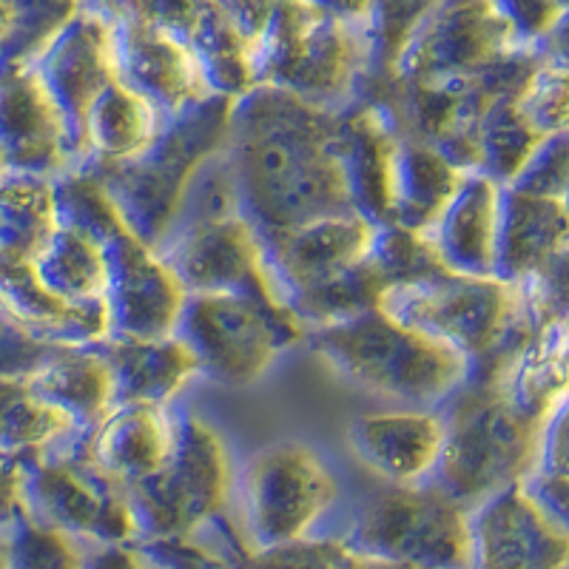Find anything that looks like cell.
<instances>
[{
  "mask_svg": "<svg viewBox=\"0 0 569 569\" xmlns=\"http://www.w3.org/2000/svg\"><path fill=\"white\" fill-rule=\"evenodd\" d=\"M342 106L257 89L233 103L226 160L240 211L262 240L359 213L342 160Z\"/></svg>",
  "mask_w": 569,
  "mask_h": 569,
  "instance_id": "6da1fadb",
  "label": "cell"
},
{
  "mask_svg": "<svg viewBox=\"0 0 569 569\" xmlns=\"http://www.w3.org/2000/svg\"><path fill=\"white\" fill-rule=\"evenodd\" d=\"M441 419L445 447L430 485L467 510L536 476L541 427L507 388L470 379L445 401Z\"/></svg>",
  "mask_w": 569,
  "mask_h": 569,
  "instance_id": "7a4b0ae2",
  "label": "cell"
},
{
  "mask_svg": "<svg viewBox=\"0 0 569 569\" xmlns=\"http://www.w3.org/2000/svg\"><path fill=\"white\" fill-rule=\"evenodd\" d=\"M373 66L370 7L273 3L257 46V89L342 106Z\"/></svg>",
  "mask_w": 569,
  "mask_h": 569,
  "instance_id": "3957f363",
  "label": "cell"
},
{
  "mask_svg": "<svg viewBox=\"0 0 569 569\" xmlns=\"http://www.w3.org/2000/svg\"><path fill=\"white\" fill-rule=\"evenodd\" d=\"M305 342L350 385L408 405H445L470 379V362L388 313L376 311L305 333Z\"/></svg>",
  "mask_w": 569,
  "mask_h": 569,
  "instance_id": "277c9868",
  "label": "cell"
},
{
  "mask_svg": "<svg viewBox=\"0 0 569 569\" xmlns=\"http://www.w3.org/2000/svg\"><path fill=\"white\" fill-rule=\"evenodd\" d=\"M233 103L208 98L169 117L154 146L123 166H83L103 182L126 226L146 246L157 248L174 231L194 177L226 151Z\"/></svg>",
  "mask_w": 569,
  "mask_h": 569,
  "instance_id": "5b68a950",
  "label": "cell"
},
{
  "mask_svg": "<svg viewBox=\"0 0 569 569\" xmlns=\"http://www.w3.org/2000/svg\"><path fill=\"white\" fill-rule=\"evenodd\" d=\"M305 325L282 299L246 293L188 297L177 339L194 353L200 373L222 388H251L282 350L305 339Z\"/></svg>",
  "mask_w": 569,
  "mask_h": 569,
  "instance_id": "8992f818",
  "label": "cell"
},
{
  "mask_svg": "<svg viewBox=\"0 0 569 569\" xmlns=\"http://www.w3.org/2000/svg\"><path fill=\"white\" fill-rule=\"evenodd\" d=\"M237 490L222 436L194 410L177 413V441L169 465L154 479L129 487L140 543H180L211 525Z\"/></svg>",
  "mask_w": 569,
  "mask_h": 569,
  "instance_id": "52a82bcc",
  "label": "cell"
},
{
  "mask_svg": "<svg viewBox=\"0 0 569 569\" xmlns=\"http://www.w3.org/2000/svg\"><path fill=\"white\" fill-rule=\"evenodd\" d=\"M470 512L436 485L379 490L342 541L362 556L408 569H472Z\"/></svg>",
  "mask_w": 569,
  "mask_h": 569,
  "instance_id": "ba28073f",
  "label": "cell"
},
{
  "mask_svg": "<svg viewBox=\"0 0 569 569\" xmlns=\"http://www.w3.org/2000/svg\"><path fill=\"white\" fill-rule=\"evenodd\" d=\"M251 552L279 550L311 538L342 496L337 472L302 441H279L251 456L237 479Z\"/></svg>",
  "mask_w": 569,
  "mask_h": 569,
  "instance_id": "9c48e42d",
  "label": "cell"
},
{
  "mask_svg": "<svg viewBox=\"0 0 569 569\" xmlns=\"http://www.w3.org/2000/svg\"><path fill=\"white\" fill-rule=\"evenodd\" d=\"M518 284L498 277H447L390 284L379 299V311L405 328H413L447 348L459 350L479 368L481 359L501 350L518 313Z\"/></svg>",
  "mask_w": 569,
  "mask_h": 569,
  "instance_id": "30bf717a",
  "label": "cell"
},
{
  "mask_svg": "<svg viewBox=\"0 0 569 569\" xmlns=\"http://www.w3.org/2000/svg\"><path fill=\"white\" fill-rule=\"evenodd\" d=\"M89 433L27 461L29 521L86 543H140L129 492L86 453Z\"/></svg>",
  "mask_w": 569,
  "mask_h": 569,
  "instance_id": "8fae6325",
  "label": "cell"
},
{
  "mask_svg": "<svg viewBox=\"0 0 569 569\" xmlns=\"http://www.w3.org/2000/svg\"><path fill=\"white\" fill-rule=\"evenodd\" d=\"M521 49L532 46L518 40L501 3H430L388 83L421 86L472 78Z\"/></svg>",
  "mask_w": 569,
  "mask_h": 569,
  "instance_id": "7c38bea8",
  "label": "cell"
},
{
  "mask_svg": "<svg viewBox=\"0 0 569 569\" xmlns=\"http://www.w3.org/2000/svg\"><path fill=\"white\" fill-rule=\"evenodd\" d=\"M154 251L166 259L188 297L246 293L282 299L268 268L266 246L242 213L174 228Z\"/></svg>",
  "mask_w": 569,
  "mask_h": 569,
  "instance_id": "4fadbf2b",
  "label": "cell"
},
{
  "mask_svg": "<svg viewBox=\"0 0 569 569\" xmlns=\"http://www.w3.org/2000/svg\"><path fill=\"white\" fill-rule=\"evenodd\" d=\"M120 83L149 100L166 120L213 98L194 52L142 3H111Z\"/></svg>",
  "mask_w": 569,
  "mask_h": 569,
  "instance_id": "5bb4252c",
  "label": "cell"
},
{
  "mask_svg": "<svg viewBox=\"0 0 569 569\" xmlns=\"http://www.w3.org/2000/svg\"><path fill=\"white\" fill-rule=\"evenodd\" d=\"M32 69L63 117L80 166L86 117L100 94L120 80L114 20L109 7L80 3L78 14L66 23L63 32L40 54Z\"/></svg>",
  "mask_w": 569,
  "mask_h": 569,
  "instance_id": "9a60e30c",
  "label": "cell"
},
{
  "mask_svg": "<svg viewBox=\"0 0 569 569\" xmlns=\"http://www.w3.org/2000/svg\"><path fill=\"white\" fill-rule=\"evenodd\" d=\"M109 257V339H169L177 337L188 293L166 259L131 233V228L106 242Z\"/></svg>",
  "mask_w": 569,
  "mask_h": 569,
  "instance_id": "2e32d148",
  "label": "cell"
},
{
  "mask_svg": "<svg viewBox=\"0 0 569 569\" xmlns=\"http://www.w3.org/2000/svg\"><path fill=\"white\" fill-rule=\"evenodd\" d=\"M472 569H569V530L527 481L496 492L470 512Z\"/></svg>",
  "mask_w": 569,
  "mask_h": 569,
  "instance_id": "e0dca14e",
  "label": "cell"
},
{
  "mask_svg": "<svg viewBox=\"0 0 569 569\" xmlns=\"http://www.w3.org/2000/svg\"><path fill=\"white\" fill-rule=\"evenodd\" d=\"M379 226L362 213H342L308 222L271 240H262L268 268L273 273L284 305L293 308L299 299L311 297L325 284L348 277L353 268L368 262L376 246Z\"/></svg>",
  "mask_w": 569,
  "mask_h": 569,
  "instance_id": "ac0fdd59",
  "label": "cell"
},
{
  "mask_svg": "<svg viewBox=\"0 0 569 569\" xmlns=\"http://www.w3.org/2000/svg\"><path fill=\"white\" fill-rule=\"evenodd\" d=\"M0 157L12 174L43 180L78 169L69 129L32 66H0Z\"/></svg>",
  "mask_w": 569,
  "mask_h": 569,
  "instance_id": "d6986e66",
  "label": "cell"
},
{
  "mask_svg": "<svg viewBox=\"0 0 569 569\" xmlns=\"http://www.w3.org/2000/svg\"><path fill=\"white\" fill-rule=\"evenodd\" d=\"M194 52L213 98L242 100L257 91V49L231 3H142Z\"/></svg>",
  "mask_w": 569,
  "mask_h": 569,
  "instance_id": "ffe728a7",
  "label": "cell"
},
{
  "mask_svg": "<svg viewBox=\"0 0 569 569\" xmlns=\"http://www.w3.org/2000/svg\"><path fill=\"white\" fill-rule=\"evenodd\" d=\"M345 436L356 459L390 485H425L445 447V419L439 410L425 408L382 410L356 416Z\"/></svg>",
  "mask_w": 569,
  "mask_h": 569,
  "instance_id": "44dd1931",
  "label": "cell"
},
{
  "mask_svg": "<svg viewBox=\"0 0 569 569\" xmlns=\"http://www.w3.org/2000/svg\"><path fill=\"white\" fill-rule=\"evenodd\" d=\"M0 317L49 348H98L111 337L106 302H63L29 262H0Z\"/></svg>",
  "mask_w": 569,
  "mask_h": 569,
  "instance_id": "7402d4cb",
  "label": "cell"
},
{
  "mask_svg": "<svg viewBox=\"0 0 569 569\" xmlns=\"http://www.w3.org/2000/svg\"><path fill=\"white\" fill-rule=\"evenodd\" d=\"M399 123L388 106L376 100L345 103L342 160L356 211L373 226H390L393 211V160Z\"/></svg>",
  "mask_w": 569,
  "mask_h": 569,
  "instance_id": "603a6c76",
  "label": "cell"
},
{
  "mask_svg": "<svg viewBox=\"0 0 569 569\" xmlns=\"http://www.w3.org/2000/svg\"><path fill=\"white\" fill-rule=\"evenodd\" d=\"M501 194L505 186L487 174L472 171L465 177L459 194L425 233L447 271L472 279L496 277Z\"/></svg>",
  "mask_w": 569,
  "mask_h": 569,
  "instance_id": "cb8c5ba5",
  "label": "cell"
},
{
  "mask_svg": "<svg viewBox=\"0 0 569 569\" xmlns=\"http://www.w3.org/2000/svg\"><path fill=\"white\" fill-rule=\"evenodd\" d=\"M177 441V413L154 405L117 408L89 433L86 453L106 476L129 490L154 479L169 465Z\"/></svg>",
  "mask_w": 569,
  "mask_h": 569,
  "instance_id": "d4e9b609",
  "label": "cell"
},
{
  "mask_svg": "<svg viewBox=\"0 0 569 569\" xmlns=\"http://www.w3.org/2000/svg\"><path fill=\"white\" fill-rule=\"evenodd\" d=\"M569 253V213L563 200L532 197L516 188L501 194L496 277L518 284Z\"/></svg>",
  "mask_w": 569,
  "mask_h": 569,
  "instance_id": "484cf974",
  "label": "cell"
},
{
  "mask_svg": "<svg viewBox=\"0 0 569 569\" xmlns=\"http://www.w3.org/2000/svg\"><path fill=\"white\" fill-rule=\"evenodd\" d=\"M98 350L114 379V410L134 405L169 408V401L200 373L194 353L177 337L149 342L106 339Z\"/></svg>",
  "mask_w": 569,
  "mask_h": 569,
  "instance_id": "4316f807",
  "label": "cell"
},
{
  "mask_svg": "<svg viewBox=\"0 0 569 569\" xmlns=\"http://www.w3.org/2000/svg\"><path fill=\"white\" fill-rule=\"evenodd\" d=\"M467 171L436 146L401 131L393 160V211L390 226L425 237L459 194Z\"/></svg>",
  "mask_w": 569,
  "mask_h": 569,
  "instance_id": "83f0119b",
  "label": "cell"
},
{
  "mask_svg": "<svg viewBox=\"0 0 569 569\" xmlns=\"http://www.w3.org/2000/svg\"><path fill=\"white\" fill-rule=\"evenodd\" d=\"M27 382L46 405L69 416L83 433H94L114 413V379L98 348L54 350L27 376Z\"/></svg>",
  "mask_w": 569,
  "mask_h": 569,
  "instance_id": "f1b7e54d",
  "label": "cell"
},
{
  "mask_svg": "<svg viewBox=\"0 0 569 569\" xmlns=\"http://www.w3.org/2000/svg\"><path fill=\"white\" fill-rule=\"evenodd\" d=\"M162 126L166 117L142 94L117 80L86 117L80 166H123L137 160L154 146Z\"/></svg>",
  "mask_w": 569,
  "mask_h": 569,
  "instance_id": "f546056e",
  "label": "cell"
},
{
  "mask_svg": "<svg viewBox=\"0 0 569 569\" xmlns=\"http://www.w3.org/2000/svg\"><path fill=\"white\" fill-rule=\"evenodd\" d=\"M80 436L69 416L29 388L27 376H0V456L27 465Z\"/></svg>",
  "mask_w": 569,
  "mask_h": 569,
  "instance_id": "4dcf8cb0",
  "label": "cell"
},
{
  "mask_svg": "<svg viewBox=\"0 0 569 569\" xmlns=\"http://www.w3.org/2000/svg\"><path fill=\"white\" fill-rule=\"evenodd\" d=\"M58 231L54 182L9 174L0 182V262H29L43 253Z\"/></svg>",
  "mask_w": 569,
  "mask_h": 569,
  "instance_id": "1f68e13d",
  "label": "cell"
},
{
  "mask_svg": "<svg viewBox=\"0 0 569 569\" xmlns=\"http://www.w3.org/2000/svg\"><path fill=\"white\" fill-rule=\"evenodd\" d=\"M40 282L71 305L106 302L109 257L100 242L69 228H58L49 246L32 262Z\"/></svg>",
  "mask_w": 569,
  "mask_h": 569,
  "instance_id": "d6a6232c",
  "label": "cell"
},
{
  "mask_svg": "<svg viewBox=\"0 0 569 569\" xmlns=\"http://www.w3.org/2000/svg\"><path fill=\"white\" fill-rule=\"evenodd\" d=\"M541 142L543 137L518 111L516 98L501 100L481 120L479 134H476L479 174H487L498 186H512Z\"/></svg>",
  "mask_w": 569,
  "mask_h": 569,
  "instance_id": "836d02e7",
  "label": "cell"
},
{
  "mask_svg": "<svg viewBox=\"0 0 569 569\" xmlns=\"http://www.w3.org/2000/svg\"><path fill=\"white\" fill-rule=\"evenodd\" d=\"M52 182L58 228L83 233V237H91L100 246H106L111 237L129 228L103 182L91 174L89 169H83V166L71 169L69 174L58 177Z\"/></svg>",
  "mask_w": 569,
  "mask_h": 569,
  "instance_id": "e575fe53",
  "label": "cell"
},
{
  "mask_svg": "<svg viewBox=\"0 0 569 569\" xmlns=\"http://www.w3.org/2000/svg\"><path fill=\"white\" fill-rule=\"evenodd\" d=\"M220 569H408L362 556L342 538H305V541L268 552H248L246 561L222 563Z\"/></svg>",
  "mask_w": 569,
  "mask_h": 569,
  "instance_id": "d590c367",
  "label": "cell"
},
{
  "mask_svg": "<svg viewBox=\"0 0 569 569\" xmlns=\"http://www.w3.org/2000/svg\"><path fill=\"white\" fill-rule=\"evenodd\" d=\"M516 106L543 140L569 134V69L541 58V66L516 98Z\"/></svg>",
  "mask_w": 569,
  "mask_h": 569,
  "instance_id": "8d00e7d4",
  "label": "cell"
},
{
  "mask_svg": "<svg viewBox=\"0 0 569 569\" xmlns=\"http://www.w3.org/2000/svg\"><path fill=\"white\" fill-rule=\"evenodd\" d=\"M9 569H83V547L27 518L9 536Z\"/></svg>",
  "mask_w": 569,
  "mask_h": 569,
  "instance_id": "74e56055",
  "label": "cell"
},
{
  "mask_svg": "<svg viewBox=\"0 0 569 569\" xmlns=\"http://www.w3.org/2000/svg\"><path fill=\"white\" fill-rule=\"evenodd\" d=\"M507 188L547 200H563L569 188V134L547 137L527 162V169Z\"/></svg>",
  "mask_w": 569,
  "mask_h": 569,
  "instance_id": "f35d334b",
  "label": "cell"
},
{
  "mask_svg": "<svg viewBox=\"0 0 569 569\" xmlns=\"http://www.w3.org/2000/svg\"><path fill=\"white\" fill-rule=\"evenodd\" d=\"M60 348L34 342L23 330L0 317V376H29Z\"/></svg>",
  "mask_w": 569,
  "mask_h": 569,
  "instance_id": "ab89813d",
  "label": "cell"
},
{
  "mask_svg": "<svg viewBox=\"0 0 569 569\" xmlns=\"http://www.w3.org/2000/svg\"><path fill=\"white\" fill-rule=\"evenodd\" d=\"M27 518V467L0 456V538L12 536Z\"/></svg>",
  "mask_w": 569,
  "mask_h": 569,
  "instance_id": "60d3db41",
  "label": "cell"
},
{
  "mask_svg": "<svg viewBox=\"0 0 569 569\" xmlns=\"http://www.w3.org/2000/svg\"><path fill=\"white\" fill-rule=\"evenodd\" d=\"M538 472L569 479V399L550 416L541 430V450H538Z\"/></svg>",
  "mask_w": 569,
  "mask_h": 569,
  "instance_id": "b9f144b4",
  "label": "cell"
},
{
  "mask_svg": "<svg viewBox=\"0 0 569 569\" xmlns=\"http://www.w3.org/2000/svg\"><path fill=\"white\" fill-rule=\"evenodd\" d=\"M83 569H149V556L137 543H89L83 547Z\"/></svg>",
  "mask_w": 569,
  "mask_h": 569,
  "instance_id": "7bdbcfd3",
  "label": "cell"
},
{
  "mask_svg": "<svg viewBox=\"0 0 569 569\" xmlns=\"http://www.w3.org/2000/svg\"><path fill=\"white\" fill-rule=\"evenodd\" d=\"M536 49L547 63L569 69V7L563 9L561 20H558L556 27H552V32L547 34Z\"/></svg>",
  "mask_w": 569,
  "mask_h": 569,
  "instance_id": "ee69618b",
  "label": "cell"
},
{
  "mask_svg": "<svg viewBox=\"0 0 569 569\" xmlns=\"http://www.w3.org/2000/svg\"><path fill=\"white\" fill-rule=\"evenodd\" d=\"M18 18H20V3L0 0V52H3V46L9 43V38H12Z\"/></svg>",
  "mask_w": 569,
  "mask_h": 569,
  "instance_id": "f6af8a7d",
  "label": "cell"
},
{
  "mask_svg": "<svg viewBox=\"0 0 569 569\" xmlns=\"http://www.w3.org/2000/svg\"><path fill=\"white\" fill-rule=\"evenodd\" d=\"M0 569H9V538H0Z\"/></svg>",
  "mask_w": 569,
  "mask_h": 569,
  "instance_id": "bcb514c9",
  "label": "cell"
},
{
  "mask_svg": "<svg viewBox=\"0 0 569 569\" xmlns=\"http://www.w3.org/2000/svg\"><path fill=\"white\" fill-rule=\"evenodd\" d=\"M9 174H12V171H9V169H7V162H3V157H0V182L7 180V177H9Z\"/></svg>",
  "mask_w": 569,
  "mask_h": 569,
  "instance_id": "7dc6e473",
  "label": "cell"
},
{
  "mask_svg": "<svg viewBox=\"0 0 569 569\" xmlns=\"http://www.w3.org/2000/svg\"><path fill=\"white\" fill-rule=\"evenodd\" d=\"M563 208H567V213H569V188H567V194H563Z\"/></svg>",
  "mask_w": 569,
  "mask_h": 569,
  "instance_id": "c3c4849f",
  "label": "cell"
}]
</instances>
